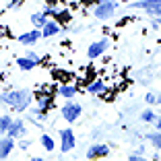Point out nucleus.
<instances>
[{"label": "nucleus", "mask_w": 161, "mask_h": 161, "mask_svg": "<svg viewBox=\"0 0 161 161\" xmlns=\"http://www.w3.org/2000/svg\"><path fill=\"white\" fill-rule=\"evenodd\" d=\"M2 101L8 103L13 109L17 112H23V109L29 108L31 103V91L29 89H19V91H10V93H4L2 95Z\"/></svg>", "instance_id": "f257e3e1"}, {"label": "nucleus", "mask_w": 161, "mask_h": 161, "mask_svg": "<svg viewBox=\"0 0 161 161\" xmlns=\"http://www.w3.org/2000/svg\"><path fill=\"white\" fill-rule=\"evenodd\" d=\"M134 8H145L153 17H161V0H136L132 2Z\"/></svg>", "instance_id": "f03ea898"}, {"label": "nucleus", "mask_w": 161, "mask_h": 161, "mask_svg": "<svg viewBox=\"0 0 161 161\" xmlns=\"http://www.w3.org/2000/svg\"><path fill=\"white\" fill-rule=\"evenodd\" d=\"M76 141H75V132H72V128H64L60 130V151L62 153H70L75 149Z\"/></svg>", "instance_id": "7ed1b4c3"}, {"label": "nucleus", "mask_w": 161, "mask_h": 161, "mask_svg": "<svg viewBox=\"0 0 161 161\" xmlns=\"http://www.w3.org/2000/svg\"><path fill=\"white\" fill-rule=\"evenodd\" d=\"M114 10H116V4L112 2V0H99L97 6H95V17L101 19V21H105V19H109V17L114 14Z\"/></svg>", "instance_id": "20e7f679"}, {"label": "nucleus", "mask_w": 161, "mask_h": 161, "mask_svg": "<svg viewBox=\"0 0 161 161\" xmlns=\"http://www.w3.org/2000/svg\"><path fill=\"white\" fill-rule=\"evenodd\" d=\"M80 114H83V108L79 103H75V101H68L66 105H62V118L66 122H76Z\"/></svg>", "instance_id": "39448f33"}, {"label": "nucleus", "mask_w": 161, "mask_h": 161, "mask_svg": "<svg viewBox=\"0 0 161 161\" xmlns=\"http://www.w3.org/2000/svg\"><path fill=\"white\" fill-rule=\"evenodd\" d=\"M108 46H109V39H99V42H95V43H91L89 46V50H87V56L93 60V58H99L101 54L108 50Z\"/></svg>", "instance_id": "423d86ee"}, {"label": "nucleus", "mask_w": 161, "mask_h": 161, "mask_svg": "<svg viewBox=\"0 0 161 161\" xmlns=\"http://www.w3.org/2000/svg\"><path fill=\"white\" fill-rule=\"evenodd\" d=\"M105 155H109L108 145H93V147H89V151H87V159L89 161H97L99 157H105Z\"/></svg>", "instance_id": "0eeeda50"}, {"label": "nucleus", "mask_w": 161, "mask_h": 161, "mask_svg": "<svg viewBox=\"0 0 161 161\" xmlns=\"http://www.w3.org/2000/svg\"><path fill=\"white\" fill-rule=\"evenodd\" d=\"M13 149H14V138H10V136L0 138V161L6 159L13 153Z\"/></svg>", "instance_id": "6e6552de"}, {"label": "nucleus", "mask_w": 161, "mask_h": 161, "mask_svg": "<svg viewBox=\"0 0 161 161\" xmlns=\"http://www.w3.org/2000/svg\"><path fill=\"white\" fill-rule=\"evenodd\" d=\"M39 37H42V31H39V29H33V31H29V33H21L19 42L23 43V46H33Z\"/></svg>", "instance_id": "1a4fd4ad"}, {"label": "nucleus", "mask_w": 161, "mask_h": 161, "mask_svg": "<svg viewBox=\"0 0 161 161\" xmlns=\"http://www.w3.org/2000/svg\"><path fill=\"white\" fill-rule=\"evenodd\" d=\"M60 33V25L56 23V21H47L46 27L42 29V37H52V35Z\"/></svg>", "instance_id": "9d476101"}, {"label": "nucleus", "mask_w": 161, "mask_h": 161, "mask_svg": "<svg viewBox=\"0 0 161 161\" xmlns=\"http://www.w3.org/2000/svg\"><path fill=\"white\" fill-rule=\"evenodd\" d=\"M21 134H25V126H23V120H17V122H13V126H10V130H8L6 136L17 138V136H21Z\"/></svg>", "instance_id": "9b49d317"}, {"label": "nucleus", "mask_w": 161, "mask_h": 161, "mask_svg": "<svg viewBox=\"0 0 161 161\" xmlns=\"http://www.w3.org/2000/svg\"><path fill=\"white\" fill-rule=\"evenodd\" d=\"M13 122H14V120L10 118V116H0V134H2V136H6V134H8Z\"/></svg>", "instance_id": "f8f14e48"}, {"label": "nucleus", "mask_w": 161, "mask_h": 161, "mask_svg": "<svg viewBox=\"0 0 161 161\" xmlns=\"http://www.w3.org/2000/svg\"><path fill=\"white\" fill-rule=\"evenodd\" d=\"M31 23H33L37 29H43L46 23H47V17L43 13H33V14H31Z\"/></svg>", "instance_id": "ddd939ff"}, {"label": "nucleus", "mask_w": 161, "mask_h": 161, "mask_svg": "<svg viewBox=\"0 0 161 161\" xmlns=\"http://www.w3.org/2000/svg\"><path fill=\"white\" fill-rule=\"evenodd\" d=\"M17 64H19L21 70H31V68H35V64H37V62H33L31 58L23 56V58H17Z\"/></svg>", "instance_id": "4468645a"}, {"label": "nucleus", "mask_w": 161, "mask_h": 161, "mask_svg": "<svg viewBox=\"0 0 161 161\" xmlns=\"http://www.w3.org/2000/svg\"><path fill=\"white\" fill-rule=\"evenodd\" d=\"M58 95H62V97H66V99H72L76 95V89L72 85H62L60 89H58Z\"/></svg>", "instance_id": "2eb2a0df"}, {"label": "nucleus", "mask_w": 161, "mask_h": 161, "mask_svg": "<svg viewBox=\"0 0 161 161\" xmlns=\"http://www.w3.org/2000/svg\"><path fill=\"white\" fill-rule=\"evenodd\" d=\"M39 142H42V147L46 149V151H54V149H56V142H54V138L50 136V134H42Z\"/></svg>", "instance_id": "dca6fc26"}, {"label": "nucleus", "mask_w": 161, "mask_h": 161, "mask_svg": "<svg viewBox=\"0 0 161 161\" xmlns=\"http://www.w3.org/2000/svg\"><path fill=\"white\" fill-rule=\"evenodd\" d=\"M145 138H147L155 149H161V132H157V130H155V132H149Z\"/></svg>", "instance_id": "f3484780"}, {"label": "nucleus", "mask_w": 161, "mask_h": 161, "mask_svg": "<svg viewBox=\"0 0 161 161\" xmlns=\"http://www.w3.org/2000/svg\"><path fill=\"white\" fill-rule=\"evenodd\" d=\"M103 89H105V85L101 83V80H95V83H91V85L87 87V91H89V93H93V95L103 93Z\"/></svg>", "instance_id": "a211bd4d"}, {"label": "nucleus", "mask_w": 161, "mask_h": 161, "mask_svg": "<svg viewBox=\"0 0 161 161\" xmlns=\"http://www.w3.org/2000/svg\"><path fill=\"white\" fill-rule=\"evenodd\" d=\"M157 116L153 114L151 109H145V112H141V122H155Z\"/></svg>", "instance_id": "6ab92c4d"}, {"label": "nucleus", "mask_w": 161, "mask_h": 161, "mask_svg": "<svg viewBox=\"0 0 161 161\" xmlns=\"http://www.w3.org/2000/svg\"><path fill=\"white\" fill-rule=\"evenodd\" d=\"M145 101H147L149 105L157 103V95H155V93H147V95H145Z\"/></svg>", "instance_id": "aec40b11"}, {"label": "nucleus", "mask_w": 161, "mask_h": 161, "mask_svg": "<svg viewBox=\"0 0 161 161\" xmlns=\"http://www.w3.org/2000/svg\"><path fill=\"white\" fill-rule=\"evenodd\" d=\"M128 161H149V159H145V157L138 155V153H132V155L128 157Z\"/></svg>", "instance_id": "412c9836"}, {"label": "nucleus", "mask_w": 161, "mask_h": 161, "mask_svg": "<svg viewBox=\"0 0 161 161\" xmlns=\"http://www.w3.org/2000/svg\"><path fill=\"white\" fill-rule=\"evenodd\" d=\"M153 124H155V130H157V132H161V116H157Z\"/></svg>", "instance_id": "4be33fe9"}, {"label": "nucleus", "mask_w": 161, "mask_h": 161, "mask_svg": "<svg viewBox=\"0 0 161 161\" xmlns=\"http://www.w3.org/2000/svg\"><path fill=\"white\" fill-rule=\"evenodd\" d=\"M151 27H153V29H161V19H155V21L151 23Z\"/></svg>", "instance_id": "5701e85b"}, {"label": "nucleus", "mask_w": 161, "mask_h": 161, "mask_svg": "<svg viewBox=\"0 0 161 161\" xmlns=\"http://www.w3.org/2000/svg\"><path fill=\"white\" fill-rule=\"evenodd\" d=\"M29 145H31L29 141H21V142H19V147H21V149H29Z\"/></svg>", "instance_id": "b1692460"}, {"label": "nucleus", "mask_w": 161, "mask_h": 161, "mask_svg": "<svg viewBox=\"0 0 161 161\" xmlns=\"http://www.w3.org/2000/svg\"><path fill=\"white\" fill-rule=\"evenodd\" d=\"M157 103H159V105H161V95H157Z\"/></svg>", "instance_id": "393cba45"}, {"label": "nucleus", "mask_w": 161, "mask_h": 161, "mask_svg": "<svg viewBox=\"0 0 161 161\" xmlns=\"http://www.w3.org/2000/svg\"><path fill=\"white\" fill-rule=\"evenodd\" d=\"M46 2H47V4H54V2H56V0H46Z\"/></svg>", "instance_id": "a878e982"}]
</instances>
